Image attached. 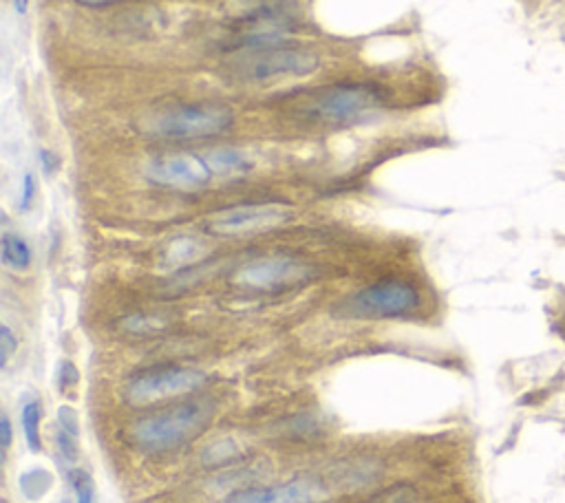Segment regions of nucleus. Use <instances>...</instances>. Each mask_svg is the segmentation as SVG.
I'll return each mask as SVG.
<instances>
[{"label": "nucleus", "instance_id": "nucleus-15", "mask_svg": "<svg viewBox=\"0 0 565 503\" xmlns=\"http://www.w3.org/2000/svg\"><path fill=\"white\" fill-rule=\"evenodd\" d=\"M51 484H53V477L47 473L45 468H34L20 477V490H23V495L31 501L45 497Z\"/></svg>", "mask_w": 565, "mask_h": 503}, {"label": "nucleus", "instance_id": "nucleus-9", "mask_svg": "<svg viewBox=\"0 0 565 503\" xmlns=\"http://www.w3.org/2000/svg\"><path fill=\"white\" fill-rule=\"evenodd\" d=\"M314 267L292 254L261 256L241 265L232 276V283L252 292H283L303 285L314 278Z\"/></svg>", "mask_w": 565, "mask_h": 503}, {"label": "nucleus", "instance_id": "nucleus-8", "mask_svg": "<svg viewBox=\"0 0 565 503\" xmlns=\"http://www.w3.org/2000/svg\"><path fill=\"white\" fill-rule=\"evenodd\" d=\"M144 177L157 188L193 192L219 179L210 151L206 153H164L155 155L144 168Z\"/></svg>", "mask_w": 565, "mask_h": 503}, {"label": "nucleus", "instance_id": "nucleus-21", "mask_svg": "<svg viewBox=\"0 0 565 503\" xmlns=\"http://www.w3.org/2000/svg\"><path fill=\"white\" fill-rule=\"evenodd\" d=\"M58 422H60V428H65L67 433L78 437V433H80L78 415H76V411L71 409V406H60V409H58Z\"/></svg>", "mask_w": 565, "mask_h": 503}, {"label": "nucleus", "instance_id": "nucleus-4", "mask_svg": "<svg viewBox=\"0 0 565 503\" xmlns=\"http://www.w3.org/2000/svg\"><path fill=\"white\" fill-rule=\"evenodd\" d=\"M389 104V91L376 82H336L318 89L303 106L309 122L345 126L365 120Z\"/></svg>", "mask_w": 565, "mask_h": 503}, {"label": "nucleus", "instance_id": "nucleus-11", "mask_svg": "<svg viewBox=\"0 0 565 503\" xmlns=\"http://www.w3.org/2000/svg\"><path fill=\"white\" fill-rule=\"evenodd\" d=\"M327 497L321 481L298 477L268 488H243L228 497V503H321Z\"/></svg>", "mask_w": 565, "mask_h": 503}, {"label": "nucleus", "instance_id": "nucleus-6", "mask_svg": "<svg viewBox=\"0 0 565 503\" xmlns=\"http://www.w3.org/2000/svg\"><path fill=\"white\" fill-rule=\"evenodd\" d=\"M298 25H301V12L294 0H257L234 23L232 29L237 40L230 49L290 40Z\"/></svg>", "mask_w": 565, "mask_h": 503}, {"label": "nucleus", "instance_id": "nucleus-7", "mask_svg": "<svg viewBox=\"0 0 565 503\" xmlns=\"http://www.w3.org/2000/svg\"><path fill=\"white\" fill-rule=\"evenodd\" d=\"M208 382V373L195 367L181 365H155L137 371L126 382L124 395L135 406L164 402L170 398L195 393Z\"/></svg>", "mask_w": 565, "mask_h": 503}, {"label": "nucleus", "instance_id": "nucleus-20", "mask_svg": "<svg viewBox=\"0 0 565 503\" xmlns=\"http://www.w3.org/2000/svg\"><path fill=\"white\" fill-rule=\"evenodd\" d=\"M76 440L78 437L76 435H71L67 433L65 428H58V433H56V444L60 448V453L65 455L67 459H76V451H78V446H76Z\"/></svg>", "mask_w": 565, "mask_h": 503}, {"label": "nucleus", "instance_id": "nucleus-25", "mask_svg": "<svg viewBox=\"0 0 565 503\" xmlns=\"http://www.w3.org/2000/svg\"><path fill=\"white\" fill-rule=\"evenodd\" d=\"M73 3L82 5V7L100 9V7H113V5H120V3H129V0H73Z\"/></svg>", "mask_w": 565, "mask_h": 503}, {"label": "nucleus", "instance_id": "nucleus-19", "mask_svg": "<svg viewBox=\"0 0 565 503\" xmlns=\"http://www.w3.org/2000/svg\"><path fill=\"white\" fill-rule=\"evenodd\" d=\"M18 351V338L14 331L7 325L0 327V367H7V362L12 360L14 353Z\"/></svg>", "mask_w": 565, "mask_h": 503}, {"label": "nucleus", "instance_id": "nucleus-3", "mask_svg": "<svg viewBox=\"0 0 565 503\" xmlns=\"http://www.w3.org/2000/svg\"><path fill=\"white\" fill-rule=\"evenodd\" d=\"M234 126V111L223 102L168 104L146 117L144 133L159 142H199L226 135Z\"/></svg>", "mask_w": 565, "mask_h": 503}, {"label": "nucleus", "instance_id": "nucleus-12", "mask_svg": "<svg viewBox=\"0 0 565 503\" xmlns=\"http://www.w3.org/2000/svg\"><path fill=\"white\" fill-rule=\"evenodd\" d=\"M206 254H208V243L204 239L181 234V237L170 239L164 245L162 267H164V270H170V272L188 270V267H193L199 261H204Z\"/></svg>", "mask_w": 565, "mask_h": 503}, {"label": "nucleus", "instance_id": "nucleus-17", "mask_svg": "<svg viewBox=\"0 0 565 503\" xmlns=\"http://www.w3.org/2000/svg\"><path fill=\"white\" fill-rule=\"evenodd\" d=\"M124 329L131 331V334H151V331L162 329V320L144 316V314L142 316L135 314V316L124 320Z\"/></svg>", "mask_w": 565, "mask_h": 503}, {"label": "nucleus", "instance_id": "nucleus-22", "mask_svg": "<svg viewBox=\"0 0 565 503\" xmlns=\"http://www.w3.org/2000/svg\"><path fill=\"white\" fill-rule=\"evenodd\" d=\"M12 440H14L12 422H9V415L3 413V417H0V448H3V462L7 459V453H9V446H12Z\"/></svg>", "mask_w": 565, "mask_h": 503}, {"label": "nucleus", "instance_id": "nucleus-23", "mask_svg": "<svg viewBox=\"0 0 565 503\" xmlns=\"http://www.w3.org/2000/svg\"><path fill=\"white\" fill-rule=\"evenodd\" d=\"M58 378H60V387L67 389V387H73V384H78L80 373H78V369H76V365H73V362H62Z\"/></svg>", "mask_w": 565, "mask_h": 503}, {"label": "nucleus", "instance_id": "nucleus-1", "mask_svg": "<svg viewBox=\"0 0 565 503\" xmlns=\"http://www.w3.org/2000/svg\"><path fill=\"white\" fill-rule=\"evenodd\" d=\"M321 64L316 49L294 40L230 49L226 69L243 84H272L312 76Z\"/></svg>", "mask_w": 565, "mask_h": 503}, {"label": "nucleus", "instance_id": "nucleus-26", "mask_svg": "<svg viewBox=\"0 0 565 503\" xmlns=\"http://www.w3.org/2000/svg\"><path fill=\"white\" fill-rule=\"evenodd\" d=\"M14 9L18 16H25L27 9H29V0H14Z\"/></svg>", "mask_w": 565, "mask_h": 503}, {"label": "nucleus", "instance_id": "nucleus-24", "mask_svg": "<svg viewBox=\"0 0 565 503\" xmlns=\"http://www.w3.org/2000/svg\"><path fill=\"white\" fill-rule=\"evenodd\" d=\"M38 162H40V168H42V173H45L47 177H51L53 173H56V155H53L51 151H47V148H40L38 151Z\"/></svg>", "mask_w": 565, "mask_h": 503}, {"label": "nucleus", "instance_id": "nucleus-13", "mask_svg": "<svg viewBox=\"0 0 565 503\" xmlns=\"http://www.w3.org/2000/svg\"><path fill=\"white\" fill-rule=\"evenodd\" d=\"M0 259L7 270L14 272H27L31 263H34V252L31 245L14 232H3V241H0Z\"/></svg>", "mask_w": 565, "mask_h": 503}, {"label": "nucleus", "instance_id": "nucleus-10", "mask_svg": "<svg viewBox=\"0 0 565 503\" xmlns=\"http://www.w3.org/2000/svg\"><path fill=\"white\" fill-rule=\"evenodd\" d=\"M294 210L279 201L241 203V206L223 208L206 221V230L215 237H245L285 226L292 221Z\"/></svg>", "mask_w": 565, "mask_h": 503}, {"label": "nucleus", "instance_id": "nucleus-14", "mask_svg": "<svg viewBox=\"0 0 565 503\" xmlns=\"http://www.w3.org/2000/svg\"><path fill=\"white\" fill-rule=\"evenodd\" d=\"M40 417L42 409L38 400H27L20 409V424H23L25 442L29 446L31 453L42 451V440H40Z\"/></svg>", "mask_w": 565, "mask_h": 503}, {"label": "nucleus", "instance_id": "nucleus-18", "mask_svg": "<svg viewBox=\"0 0 565 503\" xmlns=\"http://www.w3.org/2000/svg\"><path fill=\"white\" fill-rule=\"evenodd\" d=\"M36 195H38V179L34 173H25L23 188H20V197H18V210L29 212L31 206H34Z\"/></svg>", "mask_w": 565, "mask_h": 503}, {"label": "nucleus", "instance_id": "nucleus-5", "mask_svg": "<svg viewBox=\"0 0 565 503\" xmlns=\"http://www.w3.org/2000/svg\"><path fill=\"white\" fill-rule=\"evenodd\" d=\"M420 305L422 294L411 281L382 278L349 296L338 312L349 318H402L418 312Z\"/></svg>", "mask_w": 565, "mask_h": 503}, {"label": "nucleus", "instance_id": "nucleus-16", "mask_svg": "<svg viewBox=\"0 0 565 503\" xmlns=\"http://www.w3.org/2000/svg\"><path fill=\"white\" fill-rule=\"evenodd\" d=\"M69 484L76 492V503H95V486L93 479L82 468H71L69 470Z\"/></svg>", "mask_w": 565, "mask_h": 503}, {"label": "nucleus", "instance_id": "nucleus-2", "mask_svg": "<svg viewBox=\"0 0 565 503\" xmlns=\"http://www.w3.org/2000/svg\"><path fill=\"white\" fill-rule=\"evenodd\" d=\"M217 415V402L190 398L144 415L131 428V437L144 453H170L206 431Z\"/></svg>", "mask_w": 565, "mask_h": 503}]
</instances>
